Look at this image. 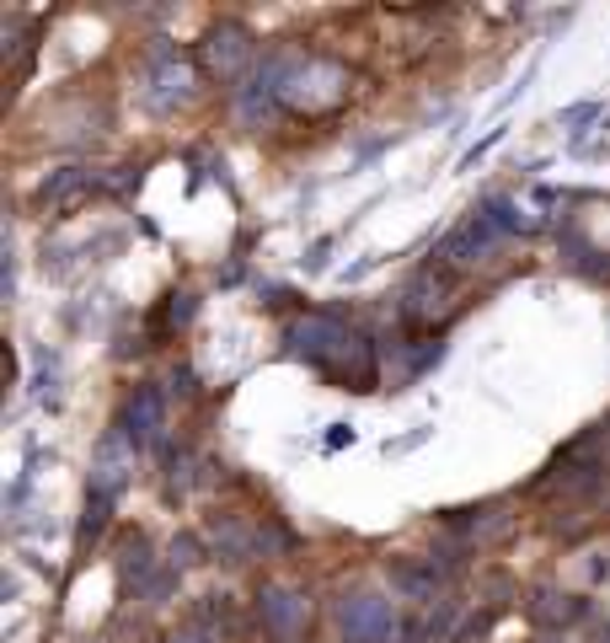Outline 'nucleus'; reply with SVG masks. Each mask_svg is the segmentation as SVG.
Here are the masks:
<instances>
[{
    "label": "nucleus",
    "mask_w": 610,
    "mask_h": 643,
    "mask_svg": "<svg viewBox=\"0 0 610 643\" xmlns=\"http://www.w3.org/2000/svg\"><path fill=\"white\" fill-rule=\"evenodd\" d=\"M284 343H289L311 370L333 375L337 386H354V392H369V386H375V349H369V338L354 333L333 311H305L301 322H289Z\"/></svg>",
    "instance_id": "f257e3e1"
},
{
    "label": "nucleus",
    "mask_w": 610,
    "mask_h": 643,
    "mask_svg": "<svg viewBox=\"0 0 610 643\" xmlns=\"http://www.w3.org/2000/svg\"><path fill=\"white\" fill-rule=\"evenodd\" d=\"M343 97H348V70L337 60L305 54L301 64H284V87H278L284 108H295V113H327Z\"/></svg>",
    "instance_id": "f03ea898"
},
{
    "label": "nucleus",
    "mask_w": 610,
    "mask_h": 643,
    "mask_svg": "<svg viewBox=\"0 0 610 643\" xmlns=\"http://www.w3.org/2000/svg\"><path fill=\"white\" fill-rule=\"evenodd\" d=\"M199 54H204V70H210L214 81H225L231 92L246 81V70L257 60V32L236 22V17H220L210 32H204V43H199Z\"/></svg>",
    "instance_id": "7ed1b4c3"
},
{
    "label": "nucleus",
    "mask_w": 610,
    "mask_h": 643,
    "mask_svg": "<svg viewBox=\"0 0 610 643\" xmlns=\"http://www.w3.org/2000/svg\"><path fill=\"white\" fill-rule=\"evenodd\" d=\"M337 627H343V643H397L401 639V616L392 606V595H380V590L343 595Z\"/></svg>",
    "instance_id": "20e7f679"
},
{
    "label": "nucleus",
    "mask_w": 610,
    "mask_h": 643,
    "mask_svg": "<svg viewBox=\"0 0 610 643\" xmlns=\"http://www.w3.org/2000/svg\"><path fill=\"white\" fill-rule=\"evenodd\" d=\"M193 87H199V76H193V64L172 49V43H155L151 49V76H145V108L151 113H177L193 102Z\"/></svg>",
    "instance_id": "39448f33"
},
{
    "label": "nucleus",
    "mask_w": 610,
    "mask_h": 643,
    "mask_svg": "<svg viewBox=\"0 0 610 643\" xmlns=\"http://www.w3.org/2000/svg\"><path fill=\"white\" fill-rule=\"evenodd\" d=\"M129 483H134V445H129L123 429H108V434L96 440L92 483H87V493H102V499L119 504V493L129 489Z\"/></svg>",
    "instance_id": "423d86ee"
},
{
    "label": "nucleus",
    "mask_w": 610,
    "mask_h": 643,
    "mask_svg": "<svg viewBox=\"0 0 610 643\" xmlns=\"http://www.w3.org/2000/svg\"><path fill=\"white\" fill-rule=\"evenodd\" d=\"M305 616H311L305 590H295V584H263V590H257V622H263L268 639H278V643L301 639Z\"/></svg>",
    "instance_id": "0eeeda50"
},
{
    "label": "nucleus",
    "mask_w": 610,
    "mask_h": 643,
    "mask_svg": "<svg viewBox=\"0 0 610 643\" xmlns=\"http://www.w3.org/2000/svg\"><path fill=\"white\" fill-rule=\"evenodd\" d=\"M119 429L129 434L134 451H140V445H161V434H166V402H161V392H155V386H134V392L123 398Z\"/></svg>",
    "instance_id": "6e6552de"
},
{
    "label": "nucleus",
    "mask_w": 610,
    "mask_h": 643,
    "mask_svg": "<svg viewBox=\"0 0 610 643\" xmlns=\"http://www.w3.org/2000/svg\"><path fill=\"white\" fill-rule=\"evenodd\" d=\"M278 87H284V64H278V60L263 64L252 81H242V87L231 92V97H236V119H242V123H263L274 108H284V102H278Z\"/></svg>",
    "instance_id": "1a4fd4ad"
},
{
    "label": "nucleus",
    "mask_w": 610,
    "mask_h": 643,
    "mask_svg": "<svg viewBox=\"0 0 610 643\" xmlns=\"http://www.w3.org/2000/svg\"><path fill=\"white\" fill-rule=\"evenodd\" d=\"M96 188V178L87 172V167H60V172H49L43 183H38V210H49V214H60V210H75L87 193Z\"/></svg>",
    "instance_id": "9d476101"
},
{
    "label": "nucleus",
    "mask_w": 610,
    "mask_h": 643,
    "mask_svg": "<svg viewBox=\"0 0 610 643\" xmlns=\"http://www.w3.org/2000/svg\"><path fill=\"white\" fill-rule=\"evenodd\" d=\"M583 612H589V606H583L579 595H562L557 584H536L530 601H525V616H530L536 627H573Z\"/></svg>",
    "instance_id": "9b49d317"
},
{
    "label": "nucleus",
    "mask_w": 610,
    "mask_h": 643,
    "mask_svg": "<svg viewBox=\"0 0 610 643\" xmlns=\"http://www.w3.org/2000/svg\"><path fill=\"white\" fill-rule=\"evenodd\" d=\"M210 547L225 557V563H246L257 557V525L236 521V515H214L210 521Z\"/></svg>",
    "instance_id": "f8f14e48"
},
{
    "label": "nucleus",
    "mask_w": 610,
    "mask_h": 643,
    "mask_svg": "<svg viewBox=\"0 0 610 643\" xmlns=\"http://www.w3.org/2000/svg\"><path fill=\"white\" fill-rule=\"evenodd\" d=\"M445 295H450V279L428 269V274H418L401 290V317H407V322H434V311L445 307Z\"/></svg>",
    "instance_id": "ddd939ff"
},
{
    "label": "nucleus",
    "mask_w": 610,
    "mask_h": 643,
    "mask_svg": "<svg viewBox=\"0 0 610 643\" xmlns=\"http://www.w3.org/2000/svg\"><path fill=\"white\" fill-rule=\"evenodd\" d=\"M450 525H456L466 542H498V536L515 531V515H509L504 504H482V510H456Z\"/></svg>",
    "instance_id": "4468645a"
},
{
    "label": "nucleus",
    "mask_w": 610,
    "mask_h": 643,
    "mask_svg": "<svg viewBox=\"0 0 610 643\" xmlns=\"http://www.w3.org/2000/svg\"><path fill=\"white\" fill-rule=\"evenodd\" d=\"M119 574H123V584H134V590H145V584L155 580V557H151V542H145V531L123 536V547H119Z\"/></svg>",
    "instance_id": "2eb2a0df"
},
{
    "label": "nucleus",
    "mask_w": 610,
    "mask_h": 643,
    "mask_svg": "<svg viewBox=\"0 0 610 643\" xmlns=\"http://www.w3.org/2000/svg\"><path fill=\"white\" fill-rule=\"evenodd\" d=\"M392 584H397L407 601H434L439 569H434V557H428V563H392Z\"/></svg>",
    "instance_id": "dca6fc26"
},
{
    "label": "nucleus",
    "mask_w": 610,
    "mask_h": 643,
    "mask_svg": "<svg viewBox=\"0 0 610 643\" xmlns=\"http://www.w3.org/2000/svg\"><path fill=\"white\" fill-rule=\"evenodd\" d=\"M108 521H113V499H102V493H87V515H81V525H75V547L87 552L108 531Z\"/></svg>",
    "instance_id": "f3484780"
},
{
    "label": "nucleus",
    "mask_w": 610,
    "mask_h": 643,
    "mask_svg": "<svg viewBox=\"0 0 610 643\" xmlns=\"http://www.w3.org/2000/svg\"><path fill=\"white\" fill-rule=\"evenodd\" d=\"M482 214L492 220V231H498V237H504V231H536V225H541L536 214L519 210L515 199H488V204H482Z\"/></svg>",
    "instance_id": "a211bd4d"
},
{
    "label": "nucleus",
    "mask_w": 610,
    "mask_h": 643,
    "mask_svg": "<svg viewBox=\"0 0 610 643\" xmlns=\"http://www.w3.org/2000/svg\"><path fill=\"white\" fill-rule=\"evenodd\" d=\"M274 552H295V531H284L278 521L257 525V557H274Z\"/></svg>",
    "instance_id": "6ab92c4d"
},
{
    "label": "nucleus",
    "mask_w": 610,
    "mask_h": 643,
    "mask_svg": "<svg viewBox=\"0 0 610 643\" xmlns=\"http://www.w3.org/2000/svg\"><path fill=\"white\" fill-rule=\"evenodd\" d=\"M199 552H204V542H199L193 531L172 536V547H166V569H177V574H183V569H193V563H199Z\"/></svg>",
    "instance_id": "aec40b11"
},
{
    "label": "nucleus",
    "mask_w": 610,
    "mask_h": 643,
    "mask_svg": "<svg viewBox=\"0 0 610 643\" xmlns=\"http://www.w3.org/2000/svg\"><path fill=\"white\" fill-rule=\"evenodd\" d=\"M193 311H199V301H193V295H172V301H166V311H161V328H187V322H193Z\"/></svg>",
    "instance_id": "412c9836"
},
{
    "label": "nucleus",
    "mask_w": 610,
    "mask_h": 643,
    "mask_svg": "<svg viewBox=\"0 0 610 643\" xmlns=\"http://www.w3.org/2000/svg\"><path fill=\"white\" fill-rule=\"evenodd\" d=\"M498 140H504V129H488V140H477V145L466 151V167H477V161H482V155H488L492 145H498Z\"/></svg>",
    "instance_id": "4be33fe9"
},
{
    "label": "nucleus",
    "mask_w": 610,
    "mask_h": 643,
    "mask_svg": "<svg viewBox=\"0 0 610 643\" xmlns=\"http://www.w3.org/2000/svg\"><path fill=\"white\" fill-rule=\"evenodd\" d=\"M193 392H199V386H193V370H172V398H193Z\"/></svg>",
    "instance_id": "5701e85b"
},
{
    "label": "nucleus",
    "mask_w": 610,
    "mask_h": 643,
    "mask_svg": "<svg viewBox=\"0 0 610 643\" xmlns=\"http://www.w3.org/2000/svg\"><path fill=\"white\" fill-rule=\"evenodd\" d=\"M166 643H214V633L210 627H187V633H172Z\"/></svg>",
    "instance_id": "b1692460"
},
{
    "label": "nucleus",
    "mask_w": 610,
    "mask_h": 643,
    "mask_svg": "<svg viewBox=\"0 0 610 643\" xmlns=\"http://www.w3.org/2000/svg\"><path fill=\"white\" fill-rule=\"evenodd\" d=\"M327 445H354V429H348V424H333V434H327Z\"/></svg>",
    "instance_id": "393cba45"
}]
</instances>
